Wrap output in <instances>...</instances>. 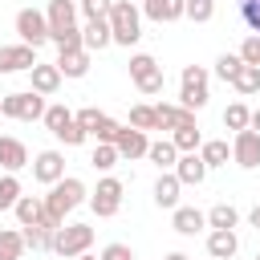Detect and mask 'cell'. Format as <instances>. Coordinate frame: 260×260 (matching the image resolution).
Listing matches in <instances>:
<instances>
[{
	"label": "cell",
	"mask_w": 260,
	"mask_h": 260,
	"mask_svg": "<svg viewBox=\"0 0 260 260\" xmlns=\"http://www.w3.org/2000/svg\"><path fill=\"white\" fill-rule=\"evenodd\" d=\"M0 167H4L8 175H16L20 167H32V162H28V146H24L20 138H8V134H4V138H0Z\"/></svg>",
	"instance_id": "15"
},
{
	"label": "cell",
	"mask_w": 260,
	"mask_h": 260,
	"mask_svg": "<svg viewBox=\"0 0 260 260\" xmlns=\"http://www.w3.org/2000/svg\"><path fill=\"white\" fill-rule=\"evenodd\" d=\"M73 118H77V126H81L85 134H98V126H102V118H106V114H102V110H93V106H85V110H77Z\"/></svg>",
	"instance_id": "39"
},
{
	"label": "cell",
	"mask_w": 260,
	"mask_h": 260,
	"mask_svg": "<svg viewBox=\"0 0 260 260\" xmlns=\"http://www.w3.org/2000/svg\"><path fill=\"white\" fill-rule=\"evenodd\" d=\"M24 256V232L0 228V260H20Z\"/></svg>",
	"instance_id": "28"
},
{
	"label": "cell",
	"mask_w": 260,
	"mask_h": 260,
	"mask_svg": "<svg viewBox=\"0 0 260 260\" xmlns=\"http://www.w3.org/2000/svg\"><path fill=\"white\" fill-rule=\"evenodd\" d=\"M175 179H179L183 187H199V183L207 179V162H203L199 154H179V162H175Z\"/></svg>",
	"instance_id": "18"
},
{
	"label": "cell",
	"mask_w": 260,
	"mask_h": 260,
	"mask_svg": "<svg viewBox=\"0 0 260 260\" xmlns=\"http://www.w3.org/2000/svg\"><path fill=\"white\" fill-rule=\"evenodd\" d=\"M199 158L207 162V171H211V167H228V158H232V146H228L223 138H207V142L199 146Z\"/></svg>",
	"instance_id": "27"
},
{
	"label": "cell",
	"mask_w": 260,
	"mask_h": 260,
	"mask_svg": "<svg viewBox=\"0 0 260 260\" xmlns=\"http://www.w3.org/2000/svg\"><path fill=\"white\" fill-rule=\"evenodd\" d=\"M110 8H114V0H81L85 20H110Z\"/></svg>",
	"instance_id": "40"
},
{
	"label": "cell",
	"mask_w": 260,
	"mask_h": 260,
	"mask_svg": "<svg viewBox=\"0 0 260 260\" xmlns=\"http://www.w3.org/2000/svg\"><path fill=\"white\" fill-rule=\"evenodd\" d=\"M240 57H244V65H256L260 69V37H244V45H240Z\"/></svg>",
	"instance_id": "41"
},
{
	"label": "cell",
	"mask_w": 260,
	"mask_h": 260,
	"mask_svg": "<svg viewBox=\"0 0 260 260\" xmlns=\"http://www.w3.org/2000/svg\"><path fill=\"white\" fill-rule=\"evenodd\" d=\"M122 179H114V175H106L102 183H98V191L89 195V207H93V215L98 219H110V215H118V207H122Z\"/></svg>",
	"instance_id": "9"
},
{
	"label": "cell",
	"mask_w": 260,
	"mask_h": 260,
	"mask_svg": "<svg viewBox=\"0 0 260 260\" xmlns=\"http://www.w3.org/2000/svg\"><path fill=\"white\" fill-rule=\"evenodd\" d=\"M53 236H57V232H49V228H24V248H32V252H53Z\"/></svg>",
	"instance_id": "34"
},
{
	"label": "cell",
	"mask_w": 260,
	"mask_h": 260,
	"mask_svg": "<svg viewBox=\"0 0 260 260\" xmlns=\"http://www.w3.org/2000/svg\"><path fill=\"white\" fill-rule=\"evenodd\" d=\"M32 179L45 183V187L61 183V179H65V154H61V150H41V154L32 158Z\"/></svg>",
	"instance_id": "11"
},
{
	"label": "cell",
	"mask_w": 260,
	"mask_h": 260,
	"mask_svg": "<svg viewBox=\"0 0 260 260\" xmlns=\"http://www.w3.org/2000/svg\"><path fill=\"white\" fill-rule=\"evenodd\" d=\"M16 32H20V45H32L41 49L49 41V16L41 8H20L16 12Z\"/></svg>",
	"instance_id": "8"
},
{
	"label": "cell",
	"mask_w": 260,
	"mask_h": 260,
	"mask_svg": "<svg viewBox=\"0 0 260 260\" xmlns=\"http://www.w3.org/2000/svg\"><path fill=\"white\" fill-rule=\"evenodd\" d=\"M171 228L179 236H195V232L207 228V211H199V207H175L171 211Z\"/></svg>",
	"instance_id": "19"
},
{
	"label": "cell",
	"mask_w": 260,
	"mask_h": 260,
	"mask_svg": "<svg viewBox=\"0 0 260 260\" xmlns=\"http://www.w3.org/2000/svg\"><path fill=\"white\" fill-rule=\"evenodd\" d=\"M130 126L134 130H158V114H154V106H146V102H138V106H130Z\"/></svg>",
	"instance_id": "32"
},
{
	"label": "cell",
	"mask_w": 260,
	"mask_h": 260,
	"mask_svg": "<svg viewBox=\"0 0 260 260\" xmlns=\"http://www.w3.org/2000/svg\"><path fill=\"white\" fill-rule=\"evenodd\" d=\"M45 199V219L37 223V228H49V232H61L65 228V215L69 211H77L89 195H85V183L77 179V175H65L61 183H53L49 187V195H41Z\"/></svg>",
	"instance_id": "1"
},
{
	"label": "cell",
	"mask_w": 260,
	"mask_h": 260,
	"mask_svg": "<svg viewBox=\"0 0 260 260\" xmlns=\"http://www.w3.org/2000/svg\"><path fill=\"white\" fill-rule=\"evenodd\" d=\"M248 122H252V110H248L244 102H232V106L223 110V126H228V130L240 134V130H248Z\"/></svg>",
	"instance_id": "33"
},
{
	"label": "cell",
	"mask_w": 260,
	"mask_h": 260,
	"mask_svg": "<svg viewBox=\"0 0 260 260\" xmlns=\"http://www.w3.org/2000/svg\"><path fill=\"white\" fill-rule=\"evenodd\" d=\"M248 130H256V134H260V110H252V122H248Z\"/></svg>",
	"instance_id": "45"
},
{
	"label": "cell",
	"mask_w": 260,
	"mask_h": 260,
	"mask_svg": "<svg viewBox=\"0 0 260 260\" xmlns=\"http://www.w3.org/2000/svg\"><path fill=\"white\" fill-rule=\"evenodd\" d=\"M57 69L61 77H85L89 73V53L77 49V53H57Z\"/></svg>",
	"instance_id": "24"
},
{
	"label": "cell",
	"mask_w": 260,
	"mask_h": 260,
	"mask_svg": "<svg viewBox=\"0 0 260 260\" xmlns=\"http://www.w3.org/2000/svg\"><path fill=\"white\" fill-rule=\"evenodd\" d=\"M236 223H240V211H236L232 203H215V207L207 211V228H211V232H236Z\"/></svg>",
	"instance_id": "25"
},
{
	"label": "cell",
	"mask_w": 260,
	"mask_h": 260,
	"mask_svg": "<svg viewBox=\"0 0 260 260\" xmlns=\"http://www.w3.org/2000/svg\"><path fill=\"white\" fill-rule=\"evenodd\" d=\"M162 260H191L187 252H171V256H162Z\"/></svg>",
	"instance_id": "46"
},
{
	"label": "cell",
	"mask_w": 260,
	"mask_h": 260,
	"mask_svg": "<svg viewBox=\"0 0 260 260\" xmlns=\"http://www.w3.org/2000/svg\"><path fill=\"white\" fill-rule=\"evenodd\" d=\"M37 65V49L32 45H0V73H20Z\"/></svg>",
	"instance_id": "12"
},
{
	"label": "cell",
	"mask_w": 260,
	"mask_h": 260,
	"mask_svg": "<svg viewBox=\"0 0 260 260\" xmlns=\"http://www.w3.org/2000/svg\"><path fill=\"white\" fill-rule=\"evenodd\" d=\"M41 122H45V126H49V134H53L57 142H65V146H81V142L89 138V134H85V130L77 126L73 110H69V106H61V102H57V106H49Z\"/></svg>",
	"instance_id": "3"
},
{
	"label": "cell",
	"mask_w": 260,
	"mask_h": 260,
	"mask_svg": "<svg viewBox=\"0 0 260 260\" xmlns=\"http://www.w3.org/2000/svg\"><path fill=\"white\" fill-rule=\"evenodd\" d=\"M142 12H146L154 24H175V20L187 16V0H146Z\"/></svg>",
	"instance_id": "16"
},
{
	"label": "cell",
	"mask_w": 260,
	"mask_h": 260,
	"mask_svg": "<svg viewBox=\"0 0 260 260\" xmlns=\"http://www.w3.org/2000/svg\"><path fill=\"white\" fill-rule=\"evenodd\" d=\"M240 8V20L252 28V37H260V0H236Z\"/></svg>",
	"instance_id": "37"
},
{
	"label": "cell",
	"mask_w": 260,
	"mask_h": 260,
	"mask_svg": "<svg viewBox=\"0 0 260 260\" xmlns=\"http://www.w3.org/2000/svg\"><path fill=\"white\" fill-rule=\"evenodd\" d=\"M93 248V228L89 223H65L57 236H53V252L61 256V260H77V256H85Z\"/></svg>",
	"instance_id": "5"
},
{
	"label": "cell",
	"mask_w": 260,
	"mask_h": 260,
	"mask_svg": "<svg viewBox=\"0 0 260 260\" xmlns=\"http://www.w3.org/2000/svg\"><path fill=\"white\" fill-rule=\"evenodd\" d=\"M98 260H134V252H130V244H106Z\"/></svg>",
	"instance_id": "43"
},
{
	"label": "cell",
	"mask_w": 260,
	"mask_h": 260,
	"mask_svg": "<svg viewBox=\"0 0 260 260\" xmlns=\"http://www.w3.org/2000/svg\"><path fill=\"white\" fill-rule=\"evenodd\" d=\"M179 191H183V183L175 179V171H162V175L154 179V203H158V207L175 211V207H179Z\"/></svg>",
	"instance_id": "20"
},
{
	"label": "cell",
	"mask_w": 260,
	"mask_h": 260,
	"mask_svg": "<svg viewBox=\"0 0 260 260\" xmlns=\"http://www.w3.org/2000/svg\"><path fill=\"white\" fill-rule=\"evenodd\" d=\"M45 98L41 93H32V89H24V93H4L0 98V114L4 118H16V122H37V118H45Z\"/></svg>",
	"instance_id": "6"
},
{
	"label": "cell",
	"mask_w": 260,
	"mask_h": 260,
	"mask_svg": "<svg viewBox=\"0 0 260 260\" xmlns=\"http://www.w3.org/2000/svg\"><path fill=\"white\" fill-rule=\"evenodd\" d=\"M256 260H260V256H256Z\"/></svg>",
	"instance_id": "48"
},
{
	"label": "cell",
	"mask_w": 260,
	"mask_h": 260,
	"mask_svg": "<svg viewBox=\"0 0 260 260\" xmlns=\"http://www.w3.org/2000/svg\"><path fill=\"white\" fill-rule=\"evenodd\" d=\"M114 146H118V154H122V158H130V162H134V158H146L150 138H146L142 130H134V126H122V134H118V142H114Z\"/></svg>",
	"instance_id": "14"
},
{
	"label": "cell",
	"mask_w": 260,
	"mask_h": 260,
	"mask_svg": "<svg viewBox=\"0 0 260 260\" xmlns=\"http://www.w3.org/2000/svg\"><path fill=\"white\" fill-rule=\"evenodd\" d=\"M232 162L244 167V171H256L260 167V134L256 130H240L232 138Z\"/></svg>",
	"instance_id": "10"
},
{
	"label": "cell",
	"mask_w": 260,
	"mask_h": 260,
	"mask_svg": "<svg viewBox=\"0 0 260 260\" xmlns=\"http://www.w3.org/2000/svg\"><path fill=\"white\" fill-rule=\"evenodd\" d=\"M110 32H114V45H138L142 41V12L130 4V0H114L110 8Z\"/></svg>",
	"instance_id": "2"
},
{
	"label": "cell",
	"mask_w": 260,
	"mask_h": 260,
	"mask_svg": "<svg viewBox=\"0 0 260 260\" xmlns=\"http://www.w3.org/2000/svg\"><path fill=\"white\" fill-rule=\"evenodd\" d=\"M118 134H122V122H114V118H110V114H106V118H102V126H98V134H93V138H98V142H118Z\"/></svg>",
	"instance_id": "42"
},
{
	"label": "cell",
	"mask_w": 260,
	"mask_h": 260,
	"mask_svg": "<svg viewBox=\"0 0 260 260\" xmlns=\"http://www.w3.org/2000/svg\"><path fill=\"white\" fill-rule=\"evenodd\" d=\"M211 16H215V0H187V20L207 24Z\"/></svg>",
	"instance_id": "38"
},
{
	"label": "cell",
	"mask_w": 260,
	"mask_h": 260,
	"mask_svg": "<svg viewBox=\"0 0 260 260\" xmlns=\"http://www.w3.org/2000/svg\"><path fill=\"white\" fill-rule=\"evenodd\" d=\"M28 81H32V93H41V98L57 93V89H61V69H57V61H53V65L37 61V65L28 69Z\"/></svg>",
	"instance_id": "13"
},
{
	"label": "cell",
	"mask_w": 260,
	"mask_h": 260,
	"mask_svg": "<svg viewBox=\"0 0 260 260\" xmlns=\"http://www.w3.org/2000/svg\"><path fill=\"white\" fill-rule=\"evenodd\" d=\"M12 211H16L20 228H37V223L45 219V199H37V195H20Z\"/></svg>",
	"instance_id": "23"
},
{
	"label": "cell",
	"mask_w": 260,
	"mask_h": 260,
	"mask_svg": "<svg viewBox=\"0 0 260 260\" xmlns=\"http://www.w3.org/2000/svg\"><path fill=\"white\" fill-rule=\"evenodd\" d=\"M89 162H93V171H114V167L122 162V154H118L114 142H98L93 154H89Z\"/></svg>",
	"instance_id": "31"
},
{
	"label": "cell",
	"mask_w": 260,
	"mask_h": 260,
	"mask_svg": "<svg viewBox=\"0 0 260 260\" xmlns=\"http://www.w3.org/2000/svg\"><path fill=\"white\" fill-rule=\"evenodd\" d=\"M77 260H98V256H89V252H85V256H77Z\"/></svg>",
	"instance_id": "47"
},
{
	"label": "cell",
	"mask_w": 260,
	"mask_h": 260,
	"mask_svg": "<svg viewBox=\"0 0 260 260\" xmlns=\"http://www.w3.org/2000/svg\"><path fill=\"white\" fill-rule=\"evenodd\" d=\"M207 69L203 65H183V77H179V106L183 110H203L207 106Z\"/></svg>",
	"instance_id": "4"
},
{
	"label": "cell",
	"mask_w": 260,
	"mask_h": 260,
	"mask_svg": "<svg viewBox=\"0 0 260 260\" xmlns=\"http://www.w3.org/2000/svg\"><path fill=\"white\" fill-rule=\"evenodd\" d=\"M16 199H20V179L16 175H4L0 179V211H12Z\"/></svg>",
	"instance_id": "35"
},
{
	"label": "cell",
	"mask_w": 260,
	"mask_h": 260,
	"mask_svg": "<svg viewBox=\"0 0 260 260\" xmlns=\"http://www.w3.org/2000/svg\"><path fill=\"white\" fill-rule=\"evenodd\" d=\"M240 69H244V57H240V53H223V57L215 61V77H223V81H236Z\"/></svg>",
	"instance_id": "36"
},
{
	"label": "cell",
	"mask_w": 260,
	"mask_h": 260,
	"mask_svg": "<svg viewBox=\"0 0 260 260\" xmlns=\"http://www.w3.org/2000/svg\"><path fill=\"white\" fill-rule=\"evenodd\" d=\"M171 142H175L179 154H199L203 134H199V126H187V130H171Z\"/></svg>",
	"instance_id": "29"
},
{
	"label": "cell",
	"mask_w": 260,
	"mask_h": 260,
	"mask_svg": "<svg viewBox=\"0 0 260 260\" xmlns=\"http://www.w3.org/2000/svg\"><path fill=\"white\" fill-rule=\"evenodd\" d=\"M154 114H158V130H187V126H195V114L183 110V106H171V102H158Z\"/></svg>",
	"instance_id": "17"
},
{
	"label": "cell",
	"mask_w": 260,
	"mask_h": 260,
	"mask_svg": "<svg viewBox=\"0 0 260 260\" xmlns=\"http://www.w3.org/2000/svg\"><path fill=\"white\" fill-rule=\"evenodd\" d=\"M81 41H85V53H102L106 45H114L110 20H85V28H81Z\"/></svg>",
	"instance_id": "21"
},
{
	"label": "cell",
	"mask_w": 260,
	"mask_h": 260,
	"mask_svg": "<svg viewBox=\"0 0 260 260\" xmlns=\"http://www.w3.org/2000/svg\"><path fill=\"white\" fill-rule=\"evenodd\" d=\"M248 223H252V228H256V232H260V203H256V207H252V211H248Z\"/></svg>",
	"instance_id": "44"
},
{
	"label": "cell",
	"mask_w": 260,
	"mask_h": 260,
	"mask_svg": "<svg viewBox=\"0 0 260 260\" xmlns=\"http://www.w3.org/2000/svg\"><path fill=\"white\" fill-rule=\"evenodd\" d=\"M240 252V236L236 232H207V256L211 260H232Z\"/></svg>",
	"instance_id": "22"
},
{
	"label": "cell",
	"mask_w": 260,
	"mask_h": 260,
	"mask_svg": "<svg viewBox=\"0 0 260 260\" xmlns=\"http://www.w3.org/2000/svg\"><path fill=\"white\" fill-rule=\"evenodd\" d=\"M130 81L138 85V93L154 98V93H162V65L150 53H134L130 57Z\"/></svg>",
	"instance_id": "7"
},
{
	"label": "cell",
	"mask_w": 260,
	"mask_h": 260,
	"mask_svg": "<svg viewBox=\"0 0 260 260\" xmlns=\"http://www.w3.org/2000/svg\"><path fill=\"white\" fill-rule=\"evenodd\" d=\"M232 89H236L240 98H256V93H260V69H256V65H244V69L236 73Z\"/></svg>",
	"instance_id": "30"
},
{
	"label": "cell",
	"mask_w": 260,
	"mask_h": 260,
	"mask_svg": "<svg viewBox=\"0 0 260 260\" xmlns=\"http://www.w3.org/2000/svg\"><path fill=\"white\" fill-rule=\"evenodd\" d=\"M146 158L158 167V171H175V162H179V150H175V142L171 138H158V142H150V150H146Z\"/></svg>",
	"instance_id": "26"
}]
</instances>
